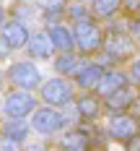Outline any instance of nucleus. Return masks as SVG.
Instances as JSON below:
<instances>
[{"instance_id": "nucleus-8", "label": "nucleus", "mask_w": 140, "mask_h": 151, "mask_svg": "<svg viewBox=\"0 0 140 151\" xmlns=\"http://www.w3.org/2000/svg\"><path fill=\"white\" fill-rule=\"evenodd\" d=\"M3 39L11 45V50H18V47L29 45V31H26V26L21 24V21H11V24H5L3 26Z\"/></svg>"}, {"instance_id": "nucleus-9", "label": "nucleus", "mask_w": 140, "mask_h": 151, "mask_svg": "<svg viewBox=\"0 0 140 151\" xmlns=\"http://www.w3.org/2000/svg\"><path fill=\"white\" fill-rule=\"evenodd\" d=\"M29 45H31L29 52L36 58V60H47V58H52V50H55V45H52L49 34H36V37H31Z\"/></svg>"}, {"instance_id": "nucleus-4", "label": "nucleus", "mask_w": 140, "mask_h": 151, "mask_svg": "<svg viewBox=\"0 0 140 151\" xmlns=\"http://www.w3.org/2000/svg\"><path fill=\"white\" fill-rule=\"evenodd\" d=\"M11 78L18 89H34L39 83V68L31 63H16L11 68Z\"/></svg>"}, {"instance_id": "nucleus-11", "label": "nucleus", "mask_w": 140, "mask_h": 151, "mask_svg": "<svg viewBox=\"0 0 140 151\" xmlns=\"http://www.w3.org/2000/svg\"><path fill=\"white\" fill-rule=\"evenodd\" d=\"M101 76H104L101 73V65L88 63V65H83L80 73H78V86H83V89H96V83H99Z\"/></svg>"}, {"instance_id": "nucleus-1", "label": "nucleus", "mask_w": 140, "mask_h": 151, "mask_svg": "<svg viewBox=\"0 0 140 151\" xmlns=\"http://www.w3.org/2000/svg\"><path fill=\"white\" fill-rule=\"evenodd\" d=\"M73 42L80 52H96L101 47V31L91 18H78L73 26Z\"/></svg>"}, {"instance_id": "nucleus-15", "label": "nucleus", "mask_w": 140, "mask_h": 151, "mask_svg": "<svg viewBox=\"0 0 140 151\" xmlns=\"http://www.w3.org/2000/svg\"><path fill=\"white\" fill-rule=\"evenodd\" d=\"M60 73H70V76H78L80 73V60H78L73 52H65L62 58H57V65H55Z\"/></svg>"}, {"instance_id": "nucleus-24", "label": "nucleus", "mask_w": 140, "mask_h": 151, "mask_svg": "<svg viewBox=\"0 0 140 151\" xmlns=\"http://www.w3.org/2000/svg\"><path fill=\"white\" fill-rule=\"evenodd\" d=\"M3 21H5V13H3V8H0V29H3V26H5V24H3Z\"/></svg>"}, {"instance_id": "nucleus-5", "label": "nucleus", "mask_w": 140, "mask_h": 151, "mask_svg": "<svg viewBox=\"0 0 140 151\" xmlns=\"http://www.w3.org/2000/svg\"><path fill=\"white\" fill-rule=\"evenodd\" d=\"M60 125H62V117L55 109H36L34 117H31V128H34L36 133H42V136L60 130Z\"/></svg>"}, {"instance_id": "nucleus-10", "label": "nucleus", "mask_w": 140, "mask_h": 151, "mask_svg": "<svg viewBox=\"0 0 140 151\" xmlns=\"http://www.w3.org/2000/svg\"><path fill=\"white\" fill-rule=\"evenodd\" d=\"M91 141L83 130H68L62 136V151H88Z\"/></svg>"}, {"instance_id": "nucleus-17", "label": "nucleus", "mask_w": 140, "mask_h": 151, "mask_svg": "<svg viewBox=\"0 0 140 151\" xmlns=\"http://www.w3.org/2000/svg\"><path fill=\"white\" fill-rule=\"evenodd\" d=\"M3 130H5V136H8V138H13V141H18V143L29 136V128H26V122H23V120H11Z\"/></svg>"}, {"instance_id": "nucleus-6", "label": "nucleus", "mask_w": 140, "mask_h": 151, "mask_svg": "<svg viewBox=\"0 0 140 151\" xmlns=\"http://www.w3.org/2000/svg\"><path fill=\"white\" fill-rule=\"evenodd\" d=\"M109 136L117 141H130L132 136H138V122L130 115H114L109 122Z\"/></svg>"}, {"instance_id": "nucleus-7", "label": "nucleus", "mask_w": 140, "mask_h": 151, "mask_svg": "<svg viewBox=\"0 0 140 151\" xmlns=\"http://www.w3.org/2000/svg\"><path fill=\"white\" fill-rule=\"evenodd\" d=\"M127 86V78H124V73H119V70H107V73L99 78V83H96V89H99V94L101 96H112L114 91H119Z\"/></svg>"}, {"instance_id": "nucleus-14", "label": "nucleus", "mask_w": 140, "mask_h": 151, "mask_svg": "<svg viewBox=\"0 0 140 151\" xmlns=\"http://www.w3.org/2000/svg\"><path fill=\"white\" fill-rule=\"evenodd\" d=\"M49 39H52V45L62 50V52H70L73 50V34L65 29V26H52L49 29Z\"/></svg>"}, {"instance_id": "nucleus-20", "label": "nucleus", "mask_w": 140, "mask_h": 151, "mask_svg": "<svg viewBox=\"0 0 140 151\" xmlns=\"http://www.w3.org/2000/svg\"><path fill=\"white\" fill-rule=\"evenodd\" d=\"M124 149L127 151H140V136H132L130 141H124Z\"/></svg>"}, {"instance_id": "nucleus-2", "label": "nucleus", "mask_w": 140, "mask_h": 151, "mask_svg": "<svg viewBox=\"0 0 140 151\" xmlns=\"http://www.w3.org/2000/svg\"><path fill=\"white\" fill-rule=\"evenodd\" d=\"M34 107H36V104H34V96H31V94H26V91H13V94L5 96L3 112H5L11 120H23Z\"/></svg>"}, {"instance_id": "nucleus-23", "label": "nucleus", "mask_w": 140, "mask_h": 151, "mask_svg": "<svg viewBox=\"0 0 140 151\" xmlns=\"http://www.w3.org/2000/svg\"><path fill=\"white\" fill-rule=\"evenodd\" d=\"M132 34L140 39V21H138V24H132Z\"/></svg>"}, {"instance_id": "nucleus-22", "label": "nucleus", "mask_w": 140, "mask_h": 151, "mask_svg": "<svg viewBox=\"0 0 140 151\" xmlns=\"http://www.w3.org/2000/svg\"><path fill=\"white\" fill-rule=\"evenodd\" d=\"M132 78H135V81L140 83V58L135 60V65H132Z\"/></svg>"}, {"instance_id": "nucleus-13", "label": "nucleus", "mask_w": 140, "mask_h": 151, "mask_svg": "<svg viewBox=\"0 0 140 151\" xmlns=\"http://www.w3.org/2000/svg\"><path fill=\"white\" fill-rule=\"evenodd\" d=\"M130 102H132V91L127 89V86L119 89V91H114L112 96H107V107L112 112H117V115H122V109H127Z\"/></svg>"}, {"instance_id": "nucleus-3", "label": "nucleus", "mask_w": 140, "mask_h": 151, "mask_svg": "<svg viewBox=\"0 0 140 151\" xmlns=\"http://www.w3.org/2000/svg\"><path fill=\"white\" fill-rule=\"evenodd\" d=\"M42 96H44V102H49V104H68L70 96H73V89H70L68 81L52 78V81H47V83H44Z\"/></svg>"}, {"instance_id": "nucleus-12", "label": "nucleus", "mask_w": 140, "mask_h": 151, "mask_svg": "<svg viewBox=\"0 0 140 151\" xmlns=\"http://www.w3.org/2000/svg\"><path fill=\"white\" fill-rule=\"evenodd\" d=\"M107 52L112 58H127L132 52V39L122 37V34H112V39H109V45H107Z\"/></svg>"}, {"instance_id": "nucleus-16", "label": "nucleus", "mask_w": 140, "mask_h": 151, "mask_svg": "<svg viewBox=\"0 0 140 151\" xmlns=\"http://www.w3.org/2000/svg\"><path fill=\"white\" fill-rule=\"evenodd\" d=\"M101 112V104H99V99H93V96H83L80 102H78V115L80 117H86V120H91Z\"/></svg>"}, {"instance_id": "nucleus-25", "label": "nucleus", "mask_w": 140, "mask_h": 151, "mask_svg": "<svg viewBox=\"0 0 140 151\" xmlns=\"http://www.w3.org/2000/svg\"><path fill=\"white\" fill-rule=\"evenodd\" d=\"M29 151H42V149H29Z\"/></svg>"}, {"instance_id": "nucleus-21", "label": "nucleus", "mask_w": 140, "mask_h": 151, "mask_svg": "<svg viewBox=\"0 0 140 151\" xmlns=\"http://www.w3.org/2000/svg\"><path fill=\"white\" fill-rule=\"evenodd\" d=\"M8 52H11V45L5 39H0V58H8Z\"/></svg>"}, {"instance_id": "nucleus-19", "label": "nucleus", "mask_w": 140, "mask_h": 151, "mask_svg": "<svg viewBox=\"0 0 140 151\" xmlns=\"http://www.w3.org/2000/svg\"><path fill=\"white\" fill-rule=\"evenodd\" d=\"M0 151H18V141L3 136V138H0Z\"/></svg>"}, {"instance_id": "nucleus-18", "label": "nucleus", "mask_w": 140, "mask_h": 151, "mask_svg": "<svg viewBox=\"0 0 140 151\" xmlns=\"http://www.w3.org/2000/svg\"><path fill=\"white\" fill-rule=\"evenodd\" d=\"M119 5H122V0H96L93 3V11H96V16H112L119 11Z\"/></svg>"}]
</instances>
